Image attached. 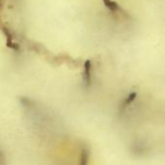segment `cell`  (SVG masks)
<instances>
[{
    "label": "cell",
    "instance_id": "cell-3",
    "mask_svg": "<svg viewBox=\"0 0 165 165\" xmlns=\"http://www.w3.org/2000/svg\"><path fill=\"white\" fill-rule=\"evenodd\" d=\"M136 93H130L129 95V97L127 98V100H126V102H125V103H124V105L125 106H127V105H129L131 102H133V101L135 100V98H136Z\"/></svg>",
    "mask_w": 165,
    "mask_h": 165
},
{
    "label": "cell",
    "instance_id": "cell-2",
    "mask_svg": "<svg viewBox=\"0 0 165 165\" xmlns=\"http://www.w3.org/2000/svg\"><path fill=\"white\" fill-rule=\"evenodd\" d=\"M104 5L112 12H115L118 10V5L115 2L111 1V0H104Z\"/></svg>",
    "mask_w": 165,
    "mask_h": 165
},
{
    "label": "cell",
    "instance_id": "cell-1",
    "mask_svg": "<svg viewBox=\"0 0 165 165\" xmlns=\"http://www.w3.org/2000/svg\"><path fill=\"white\" fill-rule=\"evenodd\" d=\"M83 78H84V82L85 84L89 86L91 84V61L87 60L84 63V75H83Z\"/></svg>",
    "mask_w": 165,
    "mask_h": 165
}]
</instances>
